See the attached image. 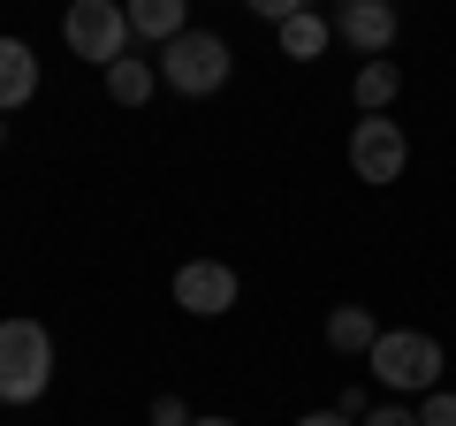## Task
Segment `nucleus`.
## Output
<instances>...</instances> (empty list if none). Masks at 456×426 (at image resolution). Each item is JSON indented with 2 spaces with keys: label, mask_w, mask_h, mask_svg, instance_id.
<instances>
[{
  "label": "nucleus",
  "mask_w": 456,
  "mask_h": 426,
  "mask_svg": "<svg viewBox=\"0 0 456 426\" xmlns=\"http://www.w3.org/2000/svg\"><path fill=\"white\" fill-rule=\"evenodd\" d=\"M365 365H373V381L380 389H395V396H426V389H441V343L426 328H380V343L365 350Z\"/></svg>",
  "instance_id": "f257e3e1"
},
{
  "label": "nucleus",
  "mask_w": 456,
  "mask_h": 426,
  "mask_svg": "<svg viewBox=\"0 0 456 426\" xmlns=\"http://www.w3.org/2000/svg\"><path fill=\"white\" fill-rule=\"evenodd\" d=\"M53 381V335L38 320H0V404H38Z\"/></svg>",
  "instance_id": "f03ea898"
},
{
  "label": "nucleus",
  "mask_w": 456,
  "mask_h": 426,
  "mask_svg": "<svg viewBox=\"0 0 456 426\" xmlns=\"http://www.w3.org/2000/svg\"><path fill=\"white\" fill-rule=\"evenodd\" d=\"M228 69H236V53H228L221 31H183L175 46H160V84L183 99H206L228 84Z\"/></svg>",
  "instance_id": "7ed1b4c3"
},
{
  "label": "nucleus",
  "mask_w": 456,
  "mask_h": 426,
  "mask_svg": "<svg viewBox=\"0 0 456 426\" xmlns=\"http://www.w3.org/2000/svg\"><path fill=\"white\" fill-rule=\"evenodd\" d=\"M61 38L77 61L92 69H114L122 53H130V16H122V0H69V16H61Z\"/></svg>",
  "instance_id": "20e7f679"
},
{
  "label": "nucleus",
  "mask_w": 456,
  "mask_h": 426,
  "mask_svg": "<svg viewBox=\"0 0 456 426\" xmlns=\"http://www.w3.org/2000/svg\"><path fill=\"white\" fill-rule=\"evenodd\" d=\"M403 168H411V145H403V130L388 115H365L350 130V176L358 183H395Z\"/></svg>",
  "instance_id": "39448f33"
},
{
  "label": "nucleus",
  "mask_w": 456,
  "mask_h": 426,
  "mask_svg": "<svg viewBox=\"0 0 456 426\" xmlns=\"http://www.w3.org/2000/svg\"><path fill=\"white\" fill-rule=\"evenodd\" d=\"M175 305L198 312V320H221V312L236 305V266H221V259H191V266H175Z\"/></svg>",
  "instance_id": "423d86ee"
},
{
  "label": "nucleus",
  "mask_w": 456,
  "mask_h": 426,
  "mask_svg": "<svg viewBox=\"0 0 456 426\" xmlns=\"http://www.w3.org/2000/svg\"><path fill=\"white\" fill-rule=\"evenodd\" d=\"M395 31H403L395 0H350V8L335 16V38H342V46H358L365 61H373V53H388V46H395Z\"/></svg>",
  "instance_id": "0eeeda50"
},
{
  "label": "nucleus",
  "mask_w": 456,
  "mask_h": 426,
  "mask_svg": "<svg viewBox=\"0 0 456 426\" xmlns=\"http://www.w3.org/2000/svg\"><path fill=\"white\" fill-rule=\"evenodd\" d=\"M122 16H130L137 38H152V46H175V38L191 31V0H122Z\"/></svg>",
  "instance_id": "6e6552de"
},
{
  "label": "nucleus",
  "mask_w": 456,
  "mask_h": 426,
  "mask_svg": "<svg viewBox=\"0 0 456 426\" xmlns=\"http://www.w3.org/2000/svg\"><path fill=\"white\" fill-rule=\"evenodd\" d=\"M38 99V53L23 38H0V115H16Z\"/></svg>",
  "instance_id": "1a4fd4ad"
},
{
  "label": "nucleus",
  "mask_w": 456,
  "mask_h": 426,
  "mask_svg": "<svg viewBox=\"0 0 456 426\" xmlns=\"http://www.w3.org/2000/svg\"><path fill=\"white\" fill-rule=\"evenodd\" d=\"M380 343V320L365 305H335L327 312V350H342V358H365V350Z\"/></svg>",
  "instance_id": "9d476101"
},
{
  "label": "nucleus",
  "mask_w": 456,
  "mask_h": 426,
  "mask_svg": "<svg viewBox=\"0 0 456 426\" xmlns=\"http://www.w3.org/2000/svg\"><path fill=\"white\" fill-rule=\"evenodd\" d=\"M152 92H160V61H137V53H122V61L107 69V99H114V107H145Z\"/></svg>",
  "instance_id": "9b49d317"
},
{
  "label": "nucleus",
  "mask_w": 456,
  "mask_h": 426,
  "mask_svg": "<svg viewBox=\"0 0 456 426\" xmlns=\"http://www.w3.org/2000/svg\"><path fill=\"white\" fill-rule=\"evenodd\" d=\"M350 92H358V107H365V115H388V107H395V92H403V69H395L388 53H373V61L358 69V84H350Z\"/></svg>",
  "instance_id": "f8f14e48"
},
{
  "label": "nucleus",
  "mask_w": 456,
  "mask_h": 426,
  "mask_svg": "<svg viewBox=\"0 0 456 426\" xmlns=\"http://www.w3.org/2000/svg\"><path fill=\"white\" fill-rule=\"evenodd\" d=\"M274 38H281V53H289V61H320L327 38H335V23H320V8H297Z\"/></svg>",
  "instance_id": "ddd939ff"
},
{
  "label": "nucleus",
  "mask_w": 456,
  "mask_h": 426,
  "mask_svg": "<svg viewBox=\"0 0 456 426\" xmlns=\"http://www.w3.org/2000/svg\"><path fill=\"white\" fill-rule=\"evenodd\" d=\"M419 426H456V396H449V389H426V404H419Z\"/></svg>",
  "instance_id": "4468645a"
},
{
  "label": "nucleus",
  "mask_w": 456,
  "mask_h": 426,
  "mask_svg": "<svg viewBox=\"0 0 456 426\" xmlns=\"http://www.w3.org/2000/svg\"><path fill=\"white\" fill-rule=\"evenodd\" d=\"M244 8H251L259 23H274V31H281V23H289L297 8H305V0H244Z\"/></svg>",
  "instance_id": "2eb2a0df"
},
{
  "label": "nucleus",
  "mask_w": 456,
  "mask_h": 426,
  "mask_svg": "<svg viewBox=\"0 0 456 426\" xmlns=\"http://www.w3.org/2000/svg\"><path fill=\"white\" fill-rule=\"evenodd\" d=\"M152 426H191V404L183 396H152Z\"/></svg>",
  "instance_id": "dca6fc26"
},
{
  "label": "nucleus",
  "mask_w": 456,
  "mask_h": 426,
  "mask_svg": "<svg viewBox=\"0 0 456 426\" xmlns=\"http://www.w3.org/2000/svg\"><path fill=\"white\" fill-rule=\"evenodd\" d=\"M358 426H419V411H403V404H373Z\"/></svg>",
  "instance_id": "f3484780"
},
{
  "label": "nucleus",
  "mask_w": 456,
  "mask_h": 426,
  "mask_svg": "<svg viewBox=\"0 0 456 426\" xmlns=\"http://www.w3.org/2000/svg\"><path fill=\"white\" fill-rule=\"evenodd\" d=\"M297 426H358V419H342V411H305Z\"/></svg>",
  "instance_id": "a211bd4d"
},
{
  "label": "nucleus",
  "mask_w": 456,
  "mask_h": 426,
  "mask_svg": "<svg viewBox=\"0 0 456 426\" xmlns=\"http://www.w3.org/2000/svg\"><path fill=\"white\" fill-rule=\"evenodd\" d=\"M191 426H236V419H191Z\"/></svg>",
  "instance_id": "6ab92c4d"
},
{
  "label": "nucleus",
  "mask_w": 456,
  "mask_h": 426,
  "mask_svg": "<svg viewBox=\"0 0 456 426\" xmlns=\"http://www.w3.org/2000/svg\"><path fill=\"white\" fill-rule=\"evenodd\" d=\"M0 145H8V115H0Z\"/></svg>",
  "instance_id": "aec40b11"
},
{
  "label": "nucleus",
  "mask_w": 456,
  "mask_h": 426,
  "mask_svg": "<svg viewBox=\"0 0 456 426\" xmlns=\"http://www.w3.org/2000/svg\"><path fill=\"white\" fill-rule=\"evenodd\" d=\"M342 8H350V0H342Z\"/></svg>",
  "instance_id": "412c9836"
}]
</instances>
